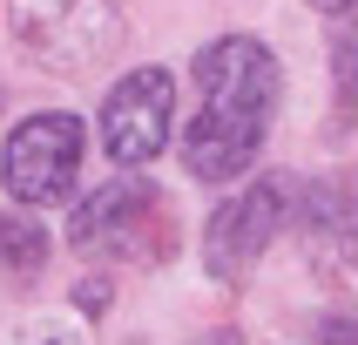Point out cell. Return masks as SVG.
<instances>
[{
  "instance_id": "cell-1",
  "label": "cell",
  "mask_w": 358,
  "mask_h": 345,
  "mask_svg": "<svg viewBox=\"0 0 358 345\" xmlns=\"http://www.w3.org/2000/svg\"><path fill=\"white\" fill-rule=\"evenodd\" d=\"M278 115V55L250 34H223L196 55V115L182 122V169L230 183L257 162Z\"/></svg>"
},
{
  "instance_id": "cell-2",
  "label": "cell",
  "mask_w": 358,
  "mask_h": 345,
  "mask_svg": "<svg viewBox=\"0 0 358 345\" xmlns=\"http://www.w3.org/2000/svg\"><path fill=\"white\" fill-rule=\"evenodd\" d=\"M68 244L81 258H122V264H162L176 251V210L149 176L101 183L95 197L75 210Z\"/></svg>"
},
{
  "instance_id": "cell-3",
  "label": "cell",
  "mask_w": 358,
  "mask_h": 345,
  "mask_svg": "<svg viewBox=\"0 0 358 345\" xmlns=\"http://www.w3.org/2000/svg\"><path fill=\"white\" fill-rule=\"evenodd\" d=\"M7 27L48 75H88L122 48L115 0H7Z\"/></svg>"
},
{
  "instance_id": "cell-4",
  "label": "cell",
  "mask_w": 358,
  "mask_h": 345,
  "mask_svg": "<svg viewBox=\"0 0 358 345\" xmlns=\"http://www.w3.org/2000/svg\"><path fill=\"white\" fill-rule=\"evenodd\" d=\"M81 149H88L81 115H68V108H41V115H27L14 136H7V156H0L7 197L27 203V210L61 203L68 190H75V176H81Z\"/></svg>"
},
{
  "instance_id": "cell-5",
  "label": "cell",
  "mask_w": 358,
  "mask_h": 345,
  "mask_svg": "<svg viewBox=\"0 0 358 345\" xmlns=\"http://www.w3.org/2000/svg\"><path fill=\"white\" fill-rule=\"evenodd\" d=\"M169 129H176V81L169 68H136L122 75L101 101V149L122 169H142L169 149Z\"/></svg>"
},
{
  "instance_id": "cell-6",
  "label": "cell",
  "mask_w": 358,
  "mask_h": 345,
  "mask_svg": "<svg viewBox=\"0 0 358 345\" xmlns=\"http://www.w3.org/2000/svg\"><path fill=\"white\" fill-rule=\"evenodd\" d=\"M284 230V190L278 183H250L203 223V271L217 284H243L257 271V258L271 251V237Z\"/></svg>"
},
{
  "instance_id": "cell-7",
  "label": "cell",
  "mask_w": 358,
  "mask_h": 345,
  "mask_svg": "<svg viewBox=\"0 0 358 345\" xmlns=\"http://www.w3.org/2000/svg\"><path fill=\"white\" fill-rule=\"evenodd\" d=\"M0 264H7L14 278H34L41 264H48V237H41V223L0 217Z\"/></svg>"
},
{
  "instance_id": "cell-8",
  "label": "cell",
  "mask_w": 358,
  "mask_h": 345,
  "mask_svg": "<svg viewBox=\"0 0 358 345\" xmlns=\"http://www.w3.org/2000/svg\"><path fill=\"white\" fill-rule=\"evenodd\" d=\"M324 345H352V325H345V318H331V325H324Z\"/></svg>"
},
{
  "instance_id": "cell-9",
  "label": "cell",
  "mask_w": 358,
  "mask_h": 345,
  "mask_svg": "<svg viewBox=\"0 0 358 345\" xmlns=\"http://www.w3.org/2000/svg\"><path fill=\"white\" fill-rule=\"evenodd\" d=\"M318 14H352V0H311Z\"/></svg>"
},
{
  "instance_id": "cell-10",
  "label": "cell",
  "mask_w": 358,
  "mask_h": 345,
  "mask_svg": "<svg viewBox=\"0 0 358 345\" xmlns=\"http://www.w3.org/2000/svg\"><path fill=\"white\" fill-rule=\"evenodd\" d=\"M210 345H237V332H210Z\"/></svg>"
}]
</instances>
